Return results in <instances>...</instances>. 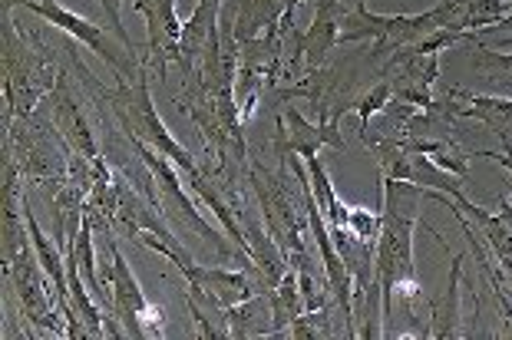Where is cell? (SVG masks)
I'll return each mask as SVG.
<instances>
[{
  "label": "cell",
  "mask_w": 512,
  "mask_h": 340,
  "mask_svg": "<svg viewBox=\"0 0 512 340\" xmlns=\"http://www.w3.org/2000/svg\"><path fill=\"white\" fill-rule=\"evenodd\" d=\"M20 7H27V10H34L37 17H43V20H50L53 27H60L63 34H70V37H76L80 43H86L96 57H103L110 67L116 70V73H123V76H133V57H129V47H123L119 43L116 47V40H110L103 34V27H96V24H90V20H83V17H76L73 10H67V7H60L57 0H20Z\"/></svg>",
  "instance_id": "obj_1"
},
{
  "label": "cell",
  "mask_w": 512,
  "mask_h": 340,
  "mask_svg": "<svg viewBox=\"0 0 512 340\" xmlns=\"http://www.w3.org/2000/svg\"><path fill=\"white\" fill-rule=\"evenodd\" d=\"M126 106H129V113H133V116L139 119V126H143V136L156 142V146H159L162 152H166L169 159H176V166L189 172V175H192V182L199 179V169H195L192 156L179 146L176 139H172V136L166 133V126L159 123L156 109H152V103H149V90H146V83H139L133 93H126Z\"/></svg>",
  "instance_id": "obj_2"
},
{
  "label": "cell",
  "mask_w": 512,
  "mask_h": 340,
  "mask_svg": "<svg viewBox=\"0 0 512 340\" xmlns=\"http://www.w3.org/2000/svg\"><path fill=\"white\" fill-rule=\"evenodd\" d=\"M110 274H113V291H116L113 294V304H116V311L123 314L126 331L133 334V337H143V324H139L136 317L146 311V298H143V291H139L136 278L129 274L126 261L116 251L113 241H110Z\"/></svg>",
  "instance_id": "obj_3"
},
{
  "label": "cell",
  "mask_w": 512,
  "mask_h": 340,
  "mask_svg": "<svg viewBox=\"0 0 512 340\" xmlns=\"http://www.w3.org/2000/svg\"><path fill=\"white\" fill-rule=\"evenodd\" d=\"M76 261L80 268L90 274V284H93V294H100L103 288L96 284V268H93V245H90V222H83L80 228V238H76Z\"/></svg>",
  "instance_id": "obj_4"
},
{
  "label": "cell",
  "mask_w": 512,
  "mask_h": 340,
  "mask_svg": "<svg viewBox=\"0 0 512 340\" xmlns=\"http://www.w3.org/2000/svg\"><path fill=\"white\" fill-rule=\"evenodd\" d=\"M30 235H34V245H37V251H40V258H43V268H47L50 274H53V281H57V288H60V294H63V274H60V268H57V255H53V248L47 245V238L40 235V228L30 222Z\"/></svg>",
  "instance_id": "obj_5"
},
{
  "label": "cell",
  "mask_w": 512,
  "mask_h": 340,
  "mask_svg": "<svg viewBox=\"0 0 512 340\" xmlns=\"http://www.w3.org/2000/svg\"><path fill=\"white\" fill-rule=\"evenodd\" d=\"M103 10H106V17H110V27L116 30V37L119 43H126L129 50H133V40L126 37V30H123V20H119V0H100Z\"/></svg>",
  "instance_id": "obj_6"
},
{
  "label": "cell",
  "mask_w": 512,
  "mask_h": 340,
  "mask_svg": "<svg viewBox=\"0 0 512 340\" xmlns=\"http://www.w3.org/2000/svg\"><path fill=\"white\" fill-rule=\"evenodd\" d=\"M387 93H390V86H380V90H374V96H370V100L361 106V119H364V123H367V116L374 113V109H380V106L387 103Z\"/></svg>",
  "instance_id": "obj_7"
},
{
  "label": "cell",
  "mask_w": 512,
  "mask_h": 340,
  "mask_svg": "<svg viewBox=\"0 0 512 340\" xmlns=\"http://www.w3.org/2000/svg\"><path fill=\"white\" fill-rule=\"evenodd\" d=\"M483 53H486V63H496V67L512 70V57H503V53H489V50H483Z\"/></svg>",
  "instance_id": "obj_8"
},
{
  "label": "cell",
  "mask_w": 512,
  "mask_h": 340,
  "mask_svg": "<svg viewBox=\"0 0 512 340\" xmlns=\"http://www.w3.org/2000/svg\"><path fill=\"white\" fill-rule=\"evenodd\" d=\"M486 159H496L499 166H506V169L512 172V152H506V156H486Z\"/></svg>",
  "instance_id": "obj_9"
},
{
  "label": "cell",
  "mask_w": 512,
  "mask_h": 340,
  "mask_svg": "<svg viewBox=\"0 0 512 340\" xmlns=\"http://www.w3.org/2000/svg\"><path fill=\"white\" fill-rule=\"evenodd\" d=\"M294 4H301V0H288V7H294Z\"/></svg>",
  "instance_id": "obj_10"
}]
</instances>
